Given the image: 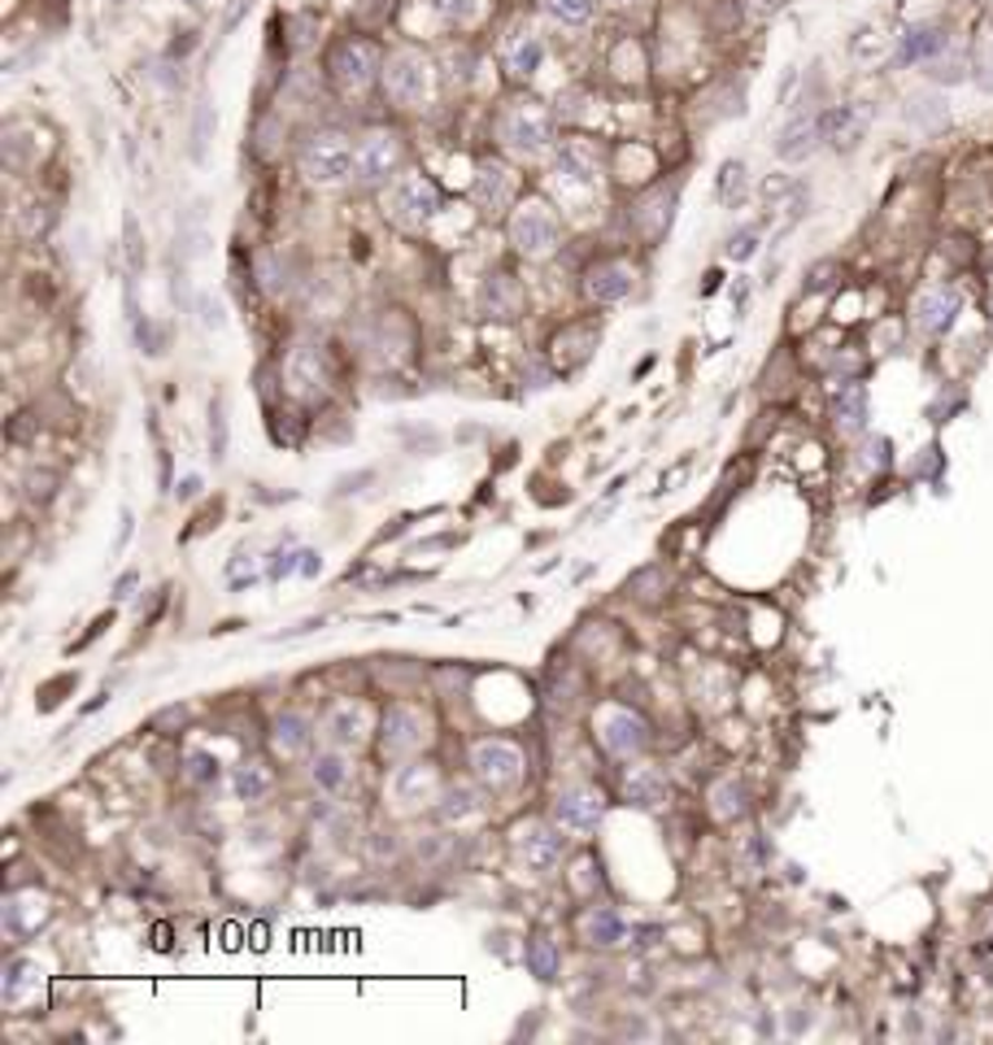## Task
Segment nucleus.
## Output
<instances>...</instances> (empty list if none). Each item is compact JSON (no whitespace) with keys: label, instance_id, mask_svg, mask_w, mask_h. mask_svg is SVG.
I'll return each instance as SVG.
<instances>
[{"label":"nucleus","instance_id":"1","mask_svg":"<svg viewBox=\"0 0 993 1045\" xmlns=\"http://www.w3.org/2000/svg\"><path fill=\"white\" fill-rule=\"evenodd\" d=\"M354 161H358V145L345 131H331V127L306 136L301 149H297V166L314 188H336V183L354 179Z\"/></svg>","mask_w":993,"mask_h":1045},{"label":"nucleus","instance_id":"2","mask_svg":"<svg viewBox=\"0 0 993 1045\" xmlns=\"http://www.w3.org/2000/svg\"><path fill=\"white\" fill-rule=\"evenodd\" d=\"M506 236L515 245V253L527 261L549 258L563 240V222H558V209L549 206L545 197H527L510 209V222H506Z\"/></svg>","mask_w":993,"mask_h":1045},{"label":"nucleus","instance_id":"3","mask_svg":"<svg viewBox=\"0 0 993 1045\" xmlns=\"http://www.w3.org/2000/svg\"><path fill=\"white\" fill-rule=\"evenodd\" d=\"M497 140L515 157H540L554 149V113L540 101H510L497 118Z\"/></svg>","mask_w":993,"mask_h":1045},{"label":"nucleus","instance_id":"4","mask_svg":"<svg viewBox=\"0 0 993 1045\" xmlns=\"http://www.w3.org/2000/svg\"><path fill=\"white\" fill-rule=\"evenodd\" d=\"M431 736H436V724L423 706L393 701L379 719V754H384V763H410L431 745Z\"/></svg>","mask_w":993,"mask_h":1045},{"label":"nucleus","instance_id":"5","mask_svg":"<svg viewBox=\"0 0 993 1045\" xmlns=\"http://www.w3.org/2000/svg\"><path fill=\"white\" fill-rule=\"evenodd\" d=\"M470 776L484 793L506 797L523 784V749L506 736H479L470 745Z\"/></svg>","mask_w":993,"mask_h":1045},{"label":"nucleus","instance_id":"6","mask_svg":"<svg viewBox=\"0 0 993 1045\" xmlns=\"http://www.w3.org/2000/svg\"><path fill=\"white\" fill-rule=\"evenodd\" d=\"M440 213V188L427 175H397L384 188V218L401 231H423Z\"/></svg>","mask_w":993,"mask_h":1045},{"label":"nucleus","instance_id":"7","mask_svg":"<svg viewBox=\"0 0 993 1045\" xmlns=\"http://www.w3.org/2000/svg\"><path fill=\"white\" fill-rule=\"evenodd\" d=\"M384 92L401 109H423L436 97V66L418 49H397L384 61Z\"/></svg>","mask_w":993,"mask_h":1045},{"label":"nucleus","instance_id":"8","mask_svg":"<svg viewBox=\"0 0 993 1045\" xmlns=\"http://www.w3.org/2000/svg\"><path fill=\"white\" fill-rule=\"evenodd\" d=\"M327 70H331V79H336V88H340V92L358 97V92H366L370 83H379V79H384V52H379L375 40L345 36V40L331 49V57H327Z\"/></svg>","mask_w":993,"mask_h":1045},{"label":"nucleus","instance_id":"9","mask_svg":"<svg viewBox=\"0 0 993 1045\" xmlns=\"http://www.w3.org/2000/svg\"><path fill=\"white\" fill-rule=\"evenodd\" d=\"M593 732H597V740H602V749L610 758H641L649 749V740H654L649 724L632 706H619V701H610V706H602L593 715Z\"/></svg>","mask_w":993,"mask_h":1045},{"label":"nucleus","instance_id":"10","mask_svg":"<svg viewBox=\"0 0 993 1045\" xmlns=\"http://www.w3.org/2000/svg\"><path fill=\"white\" fill-rule=\"evenodd\" d=\"M322 740L327 745H336V749H345V754H358V749H366L370 745V736H379L375 732V710L366 706L363 697H336L327 710H322Z\"/></svg>","mask_w":993,"mask_h":1045},{"label":"nucleus","instance_id":"11","mask_svg":"<svg viewBox=\"0 0 993 1045\" xmlns=\"http://www.w3.org/2000/svg\"><path fill=\"white\" fill-rule=\"evenodd\" d=\"M284 384L297 401H318L331 388V366H327V349L318 340H297L284 354Z\"/></svg>","mask_w":993,"mask_h":1045},{"label":"nucleus","instance_id":"12","mask_svg":"<svg viewBox=\"0 0 993 1045\" xmlns=\"http://www.w3.org/2000/svg\"><path fill=\"white\" fill-rule=\"evenodd\" d=\"M388 797L397 810H423V806H436L445 797V776L431 758H410V763H397L393 780H388Z\"/></svg>","mask_w":993,"mask_h":1045},{"label":"nucleus","instance_id":"13","mask_svg":"<svg viewBox=\"0 0 993 1045\" xmlns=\"http://www.w3.org/2000/svg\"><path fill=\"white\" fill-rule=\"evenodd\" d=\"M567 828L554 819V824H545V819H527V824H519V833H515V854H519L523 863L536 872V876H554L558 867H563V858H567Z\"/></svg>","mask_w":993,"mask_h":1045},{"label":"nucleus","instance_id":"14","mask_svg":"<svg viewBox=\"0 0 993 1045\" xmlns=\"http://www.w3.org/2000/svg\"><path fill=\"white\" fill-rule=\"evenodd\" d=\"M401 161H406V140L397 131H388V127H375V131H366L363 140H358L354 179L358 183H388V179H397Z\"/></svg>","mask_w":993,"mask_h":1045},{"label":"nucleus","instance_id":"15","mask_svg":"<svg viewBox=\"0 0 993 1045\" xmlns=\"http://www.w3.org/2000/svg\"><path fill=\"white\" fill-rule=\"evenodd\" d=\"M554 819L567 828V833H597V824L606 819V793L593 788V784H567L558 788L554 797Z\"/></svg>","mask_w":993,"mask_h":1045},{"label":"nucleus","instance_id":"16","mask_svg":"<svg viewBox=\"0 0 993 1045\" xmlns=\"http://www.w3.org/2000/svg\"><path fill=\"white\" fill-rule=\"evenodd\" d=\"M602 170H606V161H602V149H597L593 140L572 136V140H563L558 153H554V175H558L563 183H572V188H597V183H602Z\"/></svg>","mask_w":993,"mask_h":1045},{"label":"nucleus","instance_id":"17","mask_svg":"<svg viewBox=\"0 0 993 1045\" xmlns=\"http://www.w3.org/2000/svg\"><path fill=\"white\" fill-rule=\"evenodd\" d=\"M515 188H519L515 170L488 157V161H479V166H475L470 201L479 206V213H506V209H510V201H515Z\"/></svg>","mask_w":993,"mask_h":1045},{"label":"nucleus","instance_id":"18","mask_svg":"<svg viewBox=\"0 0 993 1045\" xmlns=\"http://www.w3.org/2000/svg\"><path fill=\"white\" fill-rule=\"evenodd\" d=\"M632 288H636V270H632V261H624V258L597 261V266H588V275H584V297H588L593 306H615V301H624Z\"/></svg>","mask_w":993,"mask_h":1045},{"label":"nucleus","instance_id":"19","mask_svg":"<svg viewBox=\"0 0 993 1045\" xmlns=\"http://www.w3.org/2000/svg\"><path fill=\"white\" fill-rule=\"evenodd\" d=\"M52 919V902L40 893V888H27V893H9L4 902V933L13 940L36 937L44 924Z\"/></svg>","mask_w":993,"mask_h":1045},{"label":"nucleus","instance_id":"20","mask_svg":"<svg viewBox=\"0 0 993 1045\" xmlns=\"http://www.w3.org/2000/svg\"><path fill=\"white\" fill-rule=\"evenodd\" d=\"M266 740H270V749H275L284 763H292V758H306V754H310V745H314L310 715H301V710H279V715L270 719Z\"/></svg>","mask_w":993,"mask_h":1045},{"label":"nucleus","instance_id":"21","mask_svg":"<svg viewBox=\"0 0 993 1045\" xmlns=\"http://www.w3.org/2000/svg\"><path fill=\"white\" fill-rule=\"evenodd\" d=\"M820 122H824V140L833 145V149H854L858 140H863V131H867V122H872V104H833L828 113H820Z\"/></svg>","mask_w":993,"mask_h":1045},{"label":"nucleus","instance_id":"22","mask_svg":"<svg viewBox=\"0 0 993 1045\" xmlns=\"http://www.w3.org/2000/svg\"><path fill=\"white\" fill-rule=\"evenodd\" d=\"M820 140H824L820 113H797L781 131V140H776V157H781V161H806V157L820 149Z\"/></svg>","mask_w":993,"mask_h":1045},{"label":"nucleus","instance_id":"23","mask_svg":"<svg viewBox=\"0 0 993 1045\" xmlns=\"http://www.w3.org/2000/svg\"><path fill=\"white\" fill-rule=\"evenodd\" d=\"M911 314H915V327L924 336H941L954 322V314H959V292L954 288H929V292L915 297V310Z\"/></svg>","mask_w":993,"mask_h":1045},{"label":"nucleus","instance_id":"24","mask_svg":"<svg viewBox=\"0 0 993 1045\" xmlns=\"http://www.w3.org/2000/svg\"><path fill=\"white\" fill-rule=\"evenodd\" d=\"M667 793H672V784H667V776H663L658 767H649V763H641V767H627L624 797L632 802V806H641V810H654V806H663V802H667Z\"/></svg>","mask_w":993,"mask_h":1045},{"label":"nucleus","instance_id":"25","mask_svg":"<svg viewBox=\"0 0 993 1045\" xmlns=\"http://www.w3.org/2000/svg\"><path fill=\"white\" fill-rule=\"evenodd\" d=\"M945 31H941L937 22H920V27H906L902 36H897V61H937L941 52H945Z\"/></svg>","mask_w":993,"mask_h":1045},{"label":"nucleus","instance_id":"26","mask_svg":"<svg viewBox=\"0 0 993 1045\" xmlns=\"http://www.w3.org/2000/svg\"><path fill=\"white\" fill-rule=\"evenodd\" d=\"M593 349H597V327H593V322H575V327L554 336V362L563 366V370L584 366Z\"/></svg>","mask_w":993,"mask_h":1045},{"label":"nucleus","instance_id":"27","mask_svg":"<svg viewBox=\"0 0 993 1045\" xmlns=\"http://www.w3.org/2000/svg\"><path fill=\"white\" fill-rule=\"evenodd\" d=\"M310 784L318 793H340V788L349 784V754L336 749V745L318 749L310 758Z\"/></svg>","mask_w":993,"mask_h":1045},{"label":"nucleus","instance_id":"28","mask_svg":"<svg viewBox=\"0 0 993 1045\" xmlns=\"http://www.w3.org/2000/svg\"><path fill=\"white\" fill-rule=\"evenodd\" d=\"M540 61H545V40L536 31H515V40L506 44V70L515 79H532L540 70Z\"/></svg>","mask_w":993,"mask_h":1045},{"label":"nucleus","instance_id":"29","mask_svg":"<svg viewBox=\"0 0 993 1045\" xmlns=\"http://www.w3.org/2000/svg\"><path fill=\"white\" fill-rule=\"evenodd\" d=\"M270 788H275V772L261 758H245V763L231 767V793L240 802H261Z\"/></svg>","mask_w":993,"mask_h":1045},{"label":"nucleus","instance_id":"30","mask_svg":"<svg viewBox=\"0 0 993 1045\" xmlns=\"http://www.w3.org/2000/svg\"><path fill=\"white\" fill-rule=\"evenodd\" d=\"M484 314L488 318H519L523 314V288L510 275H493L484 283Z\"/></svg>","mask_w":993,"mask_h":1045},{"label":"nucleus","instance_id":"31","mask_svg":"<svg viewBox=\"0 0 993 1045\" xmlns=\"http://www.w3.org/2000/svg\"><path fill=\"white\" fill-rule=\"evenodd\" d=\"M436 810H440L445 824H470V819L484 815V797H479V788H470V784H454V788H445V797L436 802Z\"/></svg>","mask_w":993,"mask_h":1045},{"label":"nucleus","instance_id":"32","mask_svg":"<svg viewBox=\"0 0 993 1045\" xmlns=\"http://www.w3.org/2000/svg\"><path fill=\"white\" fill-rule=\"evenodd\" d=\"M833 422L841 431H863L867 427V388L863 384H845L833 397Z\"/></svg>","mask_w":993,"mask_h":1045},{"label":"nucleus","instance_id":"33","mask_svg":"<svg viewBox=\"0 0 993 1045\" xmlns=\"http://www.w3.org/2000/svg\"><path fill=\"white\" fill-rule=\"evenodd\" d=\"M749 810V793H745V784L741 780H719L715 788H711V815L715 819H724V824H732V819H741Z\"/></svg>","mask_w":993,"mask_h":1045},{"label":"nucleus","instance_id":"34","mask_svg":"<svg viewBox=\"0 0 993 1045\" xmlns=\"http://www.w3.org/2000/svg\"><path fill=\"white\" fill-rule=\"evenodd\" d=\"M527 972L536 976V981H554L558 976V967H563V954H558V940L545 937V933H536V937L527 940Z\"/></svg>","mask_w":993,"mask_h":1045},{"label":"nucleus","instance_id":"35","mask_svg":"<svg viewBox=\"0 0 993 1045\" xmlns=\"http://www.w3.org/2000/svg\"><path fill=\"white\" fill-rule=\"evenodd\" d=\"M906 122H911L915 131H941V127L950 122V109H945V101L933 97V92H920V97L906 101Z\"/></svg>","mask_w":993,"mask_h":1045},{"label":"nucleus","instance_id":"36","mask_svg":"<svg viewBox=\"0 0 993 1045\" xmlns=\"http://www.w3.org/2000/svg\"><path fill=\"white\" fill-rule=\"evenodd\" d=\"M584 940L588 945H619L624 940V919L610 906H593L584 915Z\"/></svg>","mask_w":993,"mask_h":1045},{"label":"nucleus","instance_id":"37","mask_svg":"<svg viewBox=\"0 0 993 1045\" xmlns=\"http://www.w3.org/2000/svg\"><path fill=\"white\" fill-rule=\"evenodd\" d=\"M536 4L558 27H584L593 18V0H536Z\"/></svg>","mask_w":993,"mask_h":1045},{"label":"nucleus","instance_id":"38","mask_svg":"<svg viewBox=\"0 0 993 1045\" xmlns=\"http://www.w3.org/2000/svg\"><path fill=\"white\" fill-rule=\"evenodd\" d=\"M36 976H40V967L31 963V958H9L4 963V1002H22V989L27 985H36Z\"/></svg>","mask_w":993,"mask_h":1045},{"label":"nucleus","instance_id":"39","mask_svg":"<svg viewBox=\"0 0 993 1045\" xmlns=\"http://www.w3.org/2000/svg\"><path fill=\"white\" fill-rule=\"evenodd\" d=\"M431 9L449 22V27H475L484 18V0H431Z\"/></svg>","mask_w":993,"mask_h":1045},{"label":"nucleus","instance_id":"40","mask_svg":"<svg viewBox=\"0 0 993 1045\" xmlns=\"http://www.w3.org/2000/svg\"><path fill=\"white\" fill-rule=\"evenodd\" d=\"M719 201L728 209L745 201V166L741 161H724V170H719Z\"/></svg>","mask_w":993,"mask_h":1045},{"label":"nucleus","instance_id":"41","mask_svg":"<svg viewBox=\"0 0 993 1045\" xmlns=\"http://www.w3.org/2000/svg\"><path fill=\"white\" fill-rule=\"evenodd\" d=\"M227 440H231V431H227V406L214 401V406H209V458H214V462L227 458Z\"/></svg>","mask_w":993,"mask_h":1045},{"label":"nucleus","instance_id":"42","mask_svg":"<svg viewBox=\"0 0 993 1045\" xmlns=\"http://www.w3.org/2000/svg\"><path fill=\"white\" fill-rule=\"evenodd\" d=\"M667 584H672V575L663 571V567H649V571H641V575H632V579H627V588H632L641 601L663 597V593H667Z\"/></svg>","mask_w":993,"mask_h":1045},{"label":"nucleus","instance_id":"43","mask_svg":"<svg viewBox=\"0 0 993 1045\" xmlns=\"http://www.w3.org/2000/svg\"><path fill=\"white\" fill-rule=\"evenodd\" d=\"M258 279L270 297H284V292H288V270H279V258H275V253H258Z\"/></svg>","mask_w":993,"mask_h":1045},{"label":"nucleus","instance_id":"44","mask_svg":"<svg viewBox=\"0 0 993 1045\" xmlns=\"http://www.w3.org/2000/svg\"><path fill=\"white\" fill-rule=\"evenodd\" d=\"M214 104L201 101L197 104V122H192V161H206V149H209V131H214Z\"/></svg>","mask_w":993,"mask_h":1045},{"label":"nucleus","instance_id":"45","mask_svg":"<svg viewBox=\"0 0 993 1045\" xmlns=\"http://www.w3.org/2000/svg\"><path fill=\"white\" fill-rule=\"evenodd\" d=\"M929 74H933L937 83H959V79H967V61H963L959 52H950V57L929 61Z\"/></svg>","mask_w":993,"mask_h":1045},{"label":"nucleus","instance_id":"46","mask_svg":"<svg viewBox=\"0 0 993 1045\" xmlns=\"http://www.w3.org/2000/svg\"><path fill=\"white\" fill-rule=\"evenodd\" d=\"M127 270L140 275L145 270V240H140V222L136 213H127Z\"/></svg>","mask_w":993,"mask_h":1045},{"label":"nucleus","instance_id":"47","mask_svg":"<svg viewBox=\"0 0 993 1045\" xmlns=\"http://www.w3.org/2000/svg\"><path fill=\"white\" fill-rule=\"evenodd\" d=\"M758 253V231L754 227H741L736 236H728V258L732 261H749Z\"/></svg>","mask_w":993,"mask_h":1045},{"label":"nucleus","instance_id":"48","mask_svg":"<svg viewBox=\"0 0 993 1045\" xmlns=\"http://www.w3.org/2000/svg\"><path fill=\"white\" fill-rule=\"evenodd\" d=\"M214 776H218V763L209 758L206 749H192V754H188V780L209 784V780H214Z\"/></svg>","mask_w":993,"mask_h":1045},{"label":"nucleus","instance_id":"49","mask_svg":"<svg viewBox=\"0 0 993 1045\" xmlns=\"http://www.w3.org/2000/svg\"><path fill=\"white\" fill-rule=\"evenodd\" d=\"M197 310H201V322H206L209 331H222V327H227V310H222V301H218V297H209L206 292V297L197 301Z\"/></svg>","mask_w":993,"mask_h":1045},{"label":"nucleus","instance_id":"50","mask_svg":"<svg viewBox=\"0 0 993 1045\" xmlns=\"http://www.w3.org/2000/svg\"><path fill=\"white\" fill-rule=\"evenodd\" d=\"M52 484H57L52 470H31V475H27V497H31V501H49Z\"/></svg>","mask_w":993,"mask_h":1045},{"label":"nucleus","instance_id":"51","mask_svg":"<svg viewBox=\"0 0 993 1045\" xmlns=\"http://www.w3.org/2000/svg\"><path fill=\"white\" fill-rule=\"evenodd\" d=\"M741 9H745V18L749 22H767V18H776L784 9V0H741Z\"/></svg>","mask_w":993,"mask_h":1045},{"label":"nucleus","instance_id":"52","mask_svg":"<svg viewBox=\"0 0 993 1045\" xmlns=\"http://www.w3.org/2000/svg\"><path fill=\"white\" fill-rule=\"evenodd\" d=\"M136 340H140V349L145 354H161V336H157V327L149 322V318H136Z\"/></svg>","mask_w":993,"mask_h":1045},{"label":"nucleus","instance_id":"53","mask_svg":"<svg viewBox=\"0 0 993 1045\" xmlns=\"http://www.w3.org/2000/svg\"><path fill=\"white\" fill-rule=\"evenodd\" d=\"M49 218H52V213H49V206H31V213L22 218V236L31 240L36 231H49Z\"/></svg>","mask_w":993,"mask_h":1045},{"label":"nucleus","instance_id":"54","mask_svg":"<svg viewBox=\"0 0 993 1045\" xmlns=\"http://www.w3.org/2000/svg\"><path fill=\"white\" fill-rule=\"evenodd\" d=\"M981 88L993 92V36H990V44H985V52H981Z\"/></svg>","mask_w":993,"mask_h":1045},{"label":"nucleus","instance_id":"55","mask_svg":"<svg viewBox=\"0 0 993 1045\" xmlns=\"http://www.w3.org/2000/svg\"><path fill=\"white\" fill-rule=\"evenodd\" d=\"M136 584H140V575H136V571H127V575H122V579H118V584H113V601H127V597H131V588H136Z\"/></svg>","mask_w":993,"mask_h":1045},{"label":"nucleus","instance_id":"56","mask_svg":"<svg viewBox=\"0 0 993 1045\" xmlns=\"http://www.w3.org/2000/svg\"><path fill=\"white\" fill-rule=\"evenodd\" d=\"M197 488H201V479H197V475H188V479L179 484V497H197Z\"/></svg>","mask_w":993,"mask_h":1045},{"label":"nucleus","instance_id":"57","mask_svg":"<svg viewBox=\"0 0 993 1045\" xmlns=\"http://www.w3.org/2000/svg\"><path fill=\"white\" fill-rule=\"evenodd\" d=\"M301 571H306V575L322 571V558H318V554H306V563H301Z\"/></svg>","mask_w":993,"mask_h":1045},{"label":"nucleus","instance_id":"58","mask_svg":"<svg viewBox=\"0 0 993 1045\" xmlns=\"http://www.w3.org/2000/svg\"><path fill=\"white\" fill-rule=\"evenodd\" d=\"M610 4H632V0H610Z\"/></svg>","mask_w":993,"mask_h":1045}]
</instances>
